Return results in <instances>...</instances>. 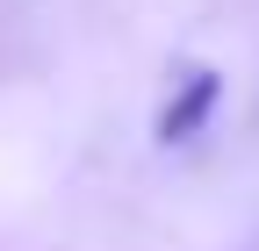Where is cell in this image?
<instances>
[{
    "instance_id": "cell-1",
    "label": "cell",
    "mask_w": 259,
    "mask_h": 251,
    "mask_svg": "<svg viewBox=\"0 0 259 251\" xmlns=\"http://www.w3.org/2000/svg\"><path fill=\"white\" fill-rule=\"evenodd\" d=\"M216 101H223V79L202 65V72H187L180 86H173V101L158 108V144H187L202 122L216 115Z\"/></svg>"
}]
</instances>
